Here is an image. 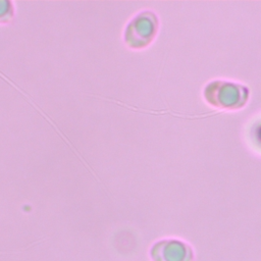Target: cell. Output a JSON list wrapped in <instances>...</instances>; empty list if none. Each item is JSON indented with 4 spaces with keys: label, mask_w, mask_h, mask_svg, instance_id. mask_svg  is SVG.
Instances as JSON below:
<instances>
[{
    "label": "cell",
    "mask_w": 261,
    "mask_h": 261,
    "mask_svg": "<svg viewBox=\"0 0 261 261\" xmlns=\"http://www.w3.org/2000/svg\"><path fill=\"white\" fill-rule=\"evenodd\" d=\"M248 138L252 146L261 152V117L251 124L248 132Z\"/></svg>",
    "instance_id": "5b68a950"
},
{
    "label": "cell",
    "mask_w": 261,
    "mask_h": 261,
    "mask_svg": "<svg viewBox=\"0 0 261 261\" xmlns=\"http://www.w3.org/2000/svg\"><path fill=\"white\" fill-rule=\"evenodd\" d=\"M152 261H194L195 254L191 245L177 238L156 241L149 249Z\"/></svg>",
    "instance_id": "3957f363"
},
{
    "label": "cell",
    "mask_w": 261,
    "mask_h": 261,
    "mask_svg": "<svg viewBox=\"0 0 261 261\" xmlns=\"http://www.w3.org/2000/svg\"><path fill=\"white\" fill-rule=\"evenodd\" d=\"M202 97L206 104L212 108L224 111H238L244 109L251 97L248 86L225 79L209 81L202 90Z\"/></svg>",
    "instance_id": "6da1fadb"
},
{
    "label": "cell",
    "mask_w": 261,
    "mask_h": 261,
    "mask_svg": "<svg viewBox=\"0 0 261 261\" xmlns=\"http://www.w3.org/2000/svg\"><path fill=\"white\" fill-rule=\"evenodd\" d=\"M159 29L158 14L152 9H142L125 23L122 31V43L129 50H144L155 41Z\"/></svg>",
    "instance_id": "7a4b0ae2"
},
{
    "label": "cell",
    "mask_w": 261,
    "mask_h": 261,
    "mask_svg": "<svg viewBox=\"0 0 261 261\" xmlns=\"http://www.w3.org/2000/svg\"><path fill=\"white\" fill-rule=\"evenodd\" d=\"M15 18V6L12 1L0 0V25L10 24Z\"/></svg>",
    "instance_id": "277c9868"
}]
</instances>
